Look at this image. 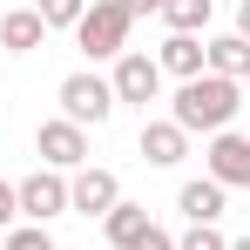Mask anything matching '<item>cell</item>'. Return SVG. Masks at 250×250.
I'll return each mask as SVG.
<instances>
[{
    "label": "cell",
    "instance_id": "cell-1",
    "mask_svg": "<svg viewBox=\"0 0 250 250\" xmlns=\"http://www.w3.org/2000/svg\"><path fill=\"white\" fill-rule=\"evenodd\" d=\"M237 108H244V82H223V75L176 82V95H169V122L183 128V135H203V142L237 122Z\"/></svg>",
    "mask_w": 250,
    "mask_h": 250
},
{
    "label": "cell",
    "instance_id": "cell-2",
    "mask_svg": "<svg viewBox=\"0 0 250 250\" xmlns=\"http://www.w3.org/2000/svg\"><path fill=\"white\" fill-rule=\"evenodd\" d=\"M128 34H135V21H128L122 0H88V14L75 21V47L88 54V68H95V61L128 54Z\"/></svg>",
    "mask_w": 250,
    "mask_h": 250
},
{
    "label": "cell",
    "instance_id": "cell-3",
    "mask_svg": "<svg viewBox=\"0 0 250 250\" xmlns=\"http://www.w3.org/2000/svg\"><path fill=\"white\" fill-rule=\"evenodd\" d=\"M54 102H61V115L75 128H102L115 115V88H108V75H95V68H75L68 82L54 88Z\"/></svg>",
    "mask_w": 250,
    "mask_h": 250
},
{
    "label": "cell",
    "instance_id": "cell-4",
    "mask_svg": "<svg viewBox=\"0 0 250 250\" xmlns=\"http://www.w3.org/2000/svg\"><path fill=\"white\" fill-rule=\"evenodd\" d=\"M34 156H41V169H61V176H75V169L95 156V142H88V128H75L68 115H54V122L34 128Z\"/></svg>",
    "mask_w": 250,
    "mask_h": 250
},
{
    "label": "cell",
    "instance_id": "cell-5",
    "mask_svg": "<svg viewBox=\"0 0 250 250\" xmlns=\"http://www.w3.org/2000/svg\"><path fill=\"white\" fill-rule=\"evenodd\" d=\"M108 88H115V108H149L156 95H163V68H156V54H142V47H128L115 54V68H108Z\"/></svg>",
    "mask_w": 250,
    "mask_h": 250
},
{
    "label": "cell",
    "instance_id": "cell-6",
    "mask_svg": "<svg viewBox=\"0 0 250 250\" xmlns=\"http://www.w3.org/2000/svg\"><path fill=\"white\" fill-rule=\"evenodd\" d=\"M14 203H21V223H54L68 216V176L61 169H34L14 183Z\"/></svg>",
    "mask_w": 250,
    "mask_h": 250
},
{
    "label": "cell",
    "instance_id": "cell-7",
    "mask_svg": "<svg viewBox=\"0 0 250 250\" xmlns=\"http://www.w3.org/2000/svg\"><path fill=\"white\" fill-rule=\"evenodd\" d=\"M115 203H122V176H115V169L82 163L68 176V209H75V216H108Z\"/></svg>",
    "mask_w": 250,
    "mask_h": 250
},
{
    "label": "cell",
    "instance_id": "cell-8",
    "mask_svg": "<svg viewBox=\"0 0 250 250\" xmlns=\"http://www.w3.org/2000/svg\"><path fill=\"white\" fill-rule=\"evenodd\" d=\"M203 176L223 183V189H250V135H237V128L209 135L203 142Z\"/></svg>",
    "mask_w": 250,
    "mask_h": 250
},
{
    "label": "cell",
    "instance_id": "cell-9",
    "mask_svg": "<svg viewBox=\"0 0 250 250\" xmlns=\"http://www.w3.org/2000/svg\"><path fill=\"white\" fill-rule=\"evenodd\" d=\"M135 149H142V163H149V169H176L183 156H189V135L169 122V115H149L142 135H135Z\"/></svg>",
    "mask_w": 250,
    "mask_h": 250
},
{
    "label": "cell",
    "instance_id": "cell-10",
    "mask_svg": "<svg viewBox=\"0 0 250 250\" xmlns=\"http://www.w3.org/2000/svg\"><path fill=\"white\" fill-rule=\"evenodd\" d=\"M203 75L250 82V41L244 34H203Z\"/></svg>",
    "mask_w": 250,
    "mask_h": 250
},
{
    "label": "cell",
    "instance_id": "cell-11",
    "mask_svg": "<svg viewBox=\"0 0 250 250\" xmlns=\"http://www.w3.org/2000/svg\"><path fill=\"white\" fill-rule=\"evenodd\" d=\"M176 209H183L189 223H223V209H230V189H223V183H209V176H189V183L176 189Z\"/></svg>",
    "mask_w": 250,
    "mask_h": 250
},
{
    "label": "cell",
    "instance_id": "cell-12",
    "mask_svg": "<svg viewBox=\"0 0 250 250\" xmlns=\"http://www.w3.org/2000/svg\"><path fill=\"white\" fill-rule=\"evenodd\" d=\"M156 68H163V82H196L203 75V34H169L156 47Z\"/></svg>",
    "mask_w": 250,
    "mask_h": 250
},
{
    "label": "cell",
    "instance_id": "cell-13",
    "mask_svg": "<svg viewBox=\"0 0 250 250\" xmlns=\"http://www.w3.org/2000/svg\"><path fill=\"white\" fill-rule=\"evenodd\" d=\"M102 237H108L115 250H135L142 237H149V203H128V196H122V203L102 216Z\"/></svg>",
    "mask_w": 250,
    "mask_h": 250
},
{
    "label": "cell",
    "instance_id": "cell-14",
    "mask_svg": "<svg viewBox=\"0 0 250 250\" xmlns=\"http://www.w3.org/2000/svg\"><path fill=\"white\" fill-rule=\"evenodd\" d=\"M41 41H47V21L34 14V7H14V14H0V47H7V54H34Z\"/></svg>",
    "mask_w": 250,
    "mask_h": 250
},
{
    "label": "cell",
    "instance_id": "cell-15",
    "mask_svg": "<svg viewBox=\"0 0 250 250\" xmlns=\"http://www.w3.org/2000/svg\"><path fill=\"white\" fill-rule=\"evenodd\" d=\"M216 0H163V27L169 34H209Z\"/></svg>",
    "mask_w": 250,
    "mask_h": 250
},
{
    "label": "cell",
    "instance_id": "cell-16",
    "mask_svg": "<svg viewBox=\"0 0 250 250\" xmlns=\"http://www.w3.org/2000/svg\"><path fill=\"white\" fill-rule=\"evenodd\" d=\"M0 250H61V244H54L47 223H14V230L0 237Z\"/></svg>",
    "mask_w": 250,
    "mask_h": 250
},
{
    "label": "cell",
    "instance_id": "cell-17",
    "mask_svg": "<svg viewBox=\"0 0 250 250\" xmlns=\"http://www.w3.org/2000/svg\"><path fill=\"white\" fill-rule=\"evenodd\" d=\"M27 7L47 21V34H54V27H75V21L88 14V0H27Z\"/></svg>",
    "mask_w": 250,
    "mask_h": 250
},
{
    "label": "cell",
    "instance_id": "cell-18",
    "mask_svg": "<svg viewBox=\"0 0 250 250\" xmlns=\"http://www.w3.org/2000/svg\"><path fill=\"white\" fill-rule=\"evenodd\" d=\"M176 250H230V237H223L216 223H189V230L176 237Z\"/></svg>",
    "mask_w": 250,
    "mask_h": 250
},
{
    "label": "cell",
    "instance_id": "cell-19",
    "mask_svg": "<svg viewBox=\"0 0 250 250\" xmlns=\"http://www.w3.org/2000/svg\"><path fill=\"white\" fill-rule=\"evenodd\" d=\"M14 223H21V203H14V183L0 176V230H14Z\"/></svg>",
    "mask_w": 250,
    "mask_h": 250
},
{
    "label": "cell",
    "instance_id": "cell-20",
    "mask_svg": "<svg viewBox=\"0 0 250 250\" xmlns=\"http://www.w3.org/2000/svg\"><path fill=\"white\" fill-rule=\"evenodd\" d=\"M135 250H176V237H169V230H156V223H149V237H142V244Z\"/></svg>",
    "mask_w": 250,
    "mask_h": 250
},
{
    "label": "cell",
    "instance_id": "cell-21",
    "mask_svg": "<svg viewBox=\"0 0 250 250\" xmlns=\"http://www.w3.org/2000/svg\"><path fill=\"white\" fill-rule=\"evenodd\" d=\"M128 7V21H142V14H163V0H122Z\"/></svg>",
    "mask_w": 250,
    "mask_h": 250
},
{
    "label": "cell",
    "instance_id": "cell-22",
    "mask_svg": "<svg viewBox=\"0 0 250 250\" xmlns=\"http://www.w3.org/2000/svg\"><path fill=\"white\" fill-rule=\"evenodd\" d=\"M237 34H244V41H250V0H244V7H237Z\"/></svg>",
    "mask_w": 250,
    "mask_h": 250
},
{
    "label": "cell",
    "instance_id": "cell-23",
    "mask_svg": "<svg viewBox=\"0 0 250 250\" xmlns=\"http://www.w3.org/2000/svg\"><path fill=\"white\" fill-rule=\"evenodd\" d=\"M230 250H250V237H230Z\"/></svg>",
    "mask_w": 250,
    "mask_h": 250
}]
</instances>
